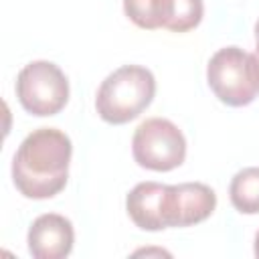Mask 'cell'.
<instances>
[{
	"label": "cell",
	"instance_id": "obj_1",
	"mask_svg": "<svg viewBox=\"0 0 259 259\" xmlns=\"http://www.w3.org/2000/svg\"><path fill=\"white\" fill-rule=\"evenodd\" d=\"M73 144L57 127H38L18 146L12 160V180L18 192L32 200L59 194L69 180Z\"/></svg>",
	"mask_w": 259,
	"mask_h": 259
},
{
	"label": "cell",
	"instance_id": "obj_2",
	"mask_svg": "<svg viewBox=\"0 0 259 259\" xmlns=\"http://www.w3.org/2000/svg\"><path fill=\"white\" fill-rule=\"evenodd\" d=\"M156 79L142 65H123L109 73L95 95V109L107 123L121 125L136 119L154 99Z\"/></svg>",
	"mask_w": 259,
	"mask_h": 259
},
{
	"label": "cell",
	"instance_id": "obj_3",
	"mask_svg": "<svg viewBox=\"0 0 259 259\" xmlns=\"http://www.w3.org/2000/svg\"><path fill=\"white\" fill-rule=\"evenodd\" d=\"M206 81L219 101L231 107L249 105L259 91L251 55L239 47H223L210 57Z\"/></svg>",
	"mask_w": 259,
	"mask_h": 259
},
{
	"label": "cell",
	"instance_id": "obj_4",
	"mask_svg": "<svg viewBox=\"0 0 259 259\" xmlns=\"http://www.w3.org/2000/svg\"><path fill=\"white\" fill-rule=\"evenodd\" d=\"M132 154L138 166L168 172L178 168L186 158L184 134L166 117H150L142 121L132 138Z\"/></svg>",
	"mask_w": 259,
	"mask_h": 259
},
{
	"label": "cell",
	"instance_id": "obj_5",
	"mask_svg": "<svg viewBox=\"0 0 259 259\" xmlns=\"http://www.w3.org/2000/svg\"><path fill=\"white\" fill-rule=\"evenodd\" d=\"M16 97L32 115H55L69 101V81L59 65L32 61L24 65L16 77Z\"/></svg>",
	"mask_w": 259,
	"mask_h": 259
},
{
	"label": "cell",
	"instance_id": "obj_6",
	"mask_svg": "<svg viewBox=\"0 0 259 259\" xmlns=\"http://www.w3.org/2000/svg\"><path fill=\"white\" fill-rule=\"evenodd\" d=\"M123 12L144 30L188 32L200 24L204 4L202 0H123Z\"/></svg>",
	"mask_w": 259,
	"mask_h": 259
},
{
	"label": "cell",
	"instance_id": "obj_7",
	"mask_svg": "<svg viewBox=\"0 0 259 259\" xmlns=\"http://www.w3.org/2000/svg\"><path fill=\"white\" fill-rule=\"evenodd\" d=\"M125 208L134 225L142 231H162L172 227V184L152 180L136 184L125 198Z\"/></svg>",
	"mask_w": 259,
	"mask_h": 259
},
{
	"label": "cell",
	"instance_id": "obj_8",
	"mask_svg": "<svg viewBox=\"0 0 259 259\" xmlns=\"http://www.w3.org/2000/svg\"><path fill=\"white\" fill-rule=\"evenodd\" d=\"M26 243L34 259H63L73 251L75 231L67 217L45 212L32 221Z\"/></svg>",
	"mask_w": 259,
	"mask_h": 259
},
{
	"label": "cell",
	"instance_id": "obj_9",
	"mask_svg": "<svg viewBox=\"0 0 259 259\" xmlns=\"http://www.w3.org/2000/svg\"><path fill=\"white\" fill-rule=\"evenodd\" d=\"M217 206V194L202 182L172 184V227H190L202 223L212 214Z\"/></svg>",
	"mask_w": 259,
	"mask_h": 259
},
{
	"label": "cell",
	"instance_id": "obj_10",
	"mask_svg": "<svg viewBox=\"0 0 259 259\" xmlns=\"http://www.w3.org/2000/svg\"><path fill=\"white\" fill-rule=\"evenodd\" d=\"M231 204L243 214L259 212V166L239 170L229 184Z\"/></svg>",
	"mask_w": 259,
	"mask_h": 259
},
{
	"label": "cell",
	"instance_id": "obj_11",
	"mask_svg": "<svg viewBox=\"0 0 259 259\" xmlns=\"http://www.w3.org/2000/svg\"><path fill=\"white\" fill-rule=\"evenodd\" d=\"M251 63H253V73H255V81H257V89H259V40L255 51L251 53Z\"/></svg>",
	"mask_w": 259,
	"mask_h": 259
},
{
	"label": "cell",
	"instance_id": "obj_12",
	"mask_svg": "<svg viewBox=\"0 0 259 259\" xmlns=\"http://www.w3.org/2000/svg\"><path fill=\"white\" fill-rule=\"evenodd\" d=\"M255 257L259 259V231H257V235H255Z\"/></svg>",
	"mask_w": 259,
	"mask_h": 259
},
{
	"label": "cell",
	"instance_id": "obj_13",
	"mask_svg": "<svg viewBox=\"0 0 259 259\" xmlns=\"http://www.w3.org/2000/svg\"><path fill=\"white\" fill-rule=\"evenodd\" d=\"M255 40H259V20H257V24H255Z\"/></svg>",
	"mask_w": 259,
	"mask_h": 259
}]
</instances>
